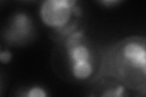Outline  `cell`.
I'll use <instances>...</instances> for the list:
<instances>
[{"instance_id": "cell-5", "label": "cell", "mask_w": 146, "mask_h": 97, "mask_svg": "<svg viewBox=\"0 0 146 97\" xmlns=\"http://www.w3.org/2000/svg\"><path fill=\"white\" fill-rule=\"evenodd\" d=\"M18 97H48V94L43 87L33 86L28 90H23L18 94Z\"/></svg>"}, {"instance_id": "cell-1", "label": "cell", "mask_w": 146, "mask_h": 97, "mask_svg": "<svg viewBox=\"0 0 146 97\" xmlns=\"http://www.w3.org/2000/svg\"><path fill=\"white\" fill-rule=\"evenodd\" d=\"M100 75H106L123 86L146 90V38L129 36L105 51Z\"/></svg>"}, {"instance_id": "cell-4", "label": "cell", "mask_w": 146, "mask_h": 97, "mask_svg": "<svg viewBox=\"0 0 146 97\" xmlns=\"http://www.w3.org/2000/svg\"><path fill=\"white\" fill-rule=\"evenodd\" d=\"M125 89L121 82H107V85H102L98 90L91 92L89 97H124Z\"/></svg>"}, {"instance_id": "cell-2", "label": "cell", "mask_w": 146, "mask_h": 97, "mask_svg": "<svg viewBox=\"0 0 146 97\" xmlns=\"http://www.w3.org/2000/svg\"><path fill=\"white\" fill-rule=\"evenodd\" d=\"M80 15L78 4L73 0H46L40 6V18L48 27L57 29L66 36L76 32L77 23L73 17Z\"/></svg>"}, {"instance_id": "cell-7", "label": "cell", "mask_w": 146, "mask_h": 97, "mask_svg": "<svg viewBox=\"0 0 146 97\" xmlns=\"http://www.w3.org/2000/svg\"><path fill=\"white\" fill-rule=\"evenodd\" d=\"M101 4L102 5H105V6H115V5H118L119 4V1H101Z\"/></svg>"}, {"instance_id": "cell-6", "label": "cell", "mask_w": 146, "mask_h": 97, "mask_svg": "<svg viewBox=\"0 0 146 97\" xmlns=\"http://www.w3.org/2000/svg\"><path fill=\"white\" fill-rule=\"evenodd\" d=\"M11 58H12V53L9 51V50H3V51L0 52V61H1V63L10 62Z\"/></svg>"}, {"instance_id": "cell-8", "label": "cell", "mask_w": 146, "mask_h": 97, "mask_svg": "<svg viewBox=\"0 0 146 97\" xmlns=\"http://www.w3.org/2000/svg\"><path fill=\"white\" fill-rule=\"evenodd\" d=\"M139 97H146V90L140 91V96H139Z\"/></svg>"}, {"instance_id": "cell-3", "label": "cell", "mask_w": 146, "mask_h": 97, "mask_svg": "<svg viewBox=\"0 0 146 97\" xmlns=\"http://www.w3.org/2000/svg\"><path fill=\"white\" fill-rule=\"evenodd\" d=\"M34 35V26L26 12H16L12 15L7 27L4 30V39L9 45L27 44Z\"/></svg>"}]
</instances>
